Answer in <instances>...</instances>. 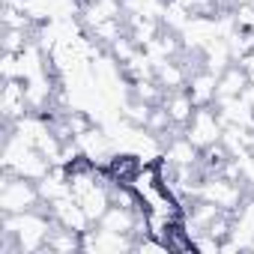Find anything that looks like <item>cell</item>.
<instances>
[{
  "label": "cell",
  "mask_w": 254,
  "mask_h": 254,
  "mask_svg": "<svg viewBox=\"0 0 254 254\" xmlns=\"http://www.w3.org/2000/svg\"><path fill=\"white\" fill-rule=\"evenodd\" d=\"M0 227L15 236L21 254H45V242H48L51 230L57 227V221L51 218L48 206L42 203L39 209H27V212H15V215H0Z\"/></svg>",
  "instance_id": "obj_1"
},
{
  "label": "cell",
  "mask_w": 254,
  "mask_h": 254,
  "mask_svg": "<svg viewBox=\"0 0 254 254\" xmlns=\"http://www.w3.org/2000/svg\"><path fill=\"white\" fill-rule=\"evenodd\" d=\"M45 200L39 194V183L18 177L12 171H3V186H0V215H15L27 209H39Z\"/></svg>",
  "instance_id": "obj_2"
},
{
  "label": "cell",
  "mask_w": 254,
  "mask_h": 254,
  "mask_svg": "<svg viewBox=\"0 0 254 254\" xmlns=\"http://www.w3.org/2000/svg\"><path fill=\"white\" fill-rule=\"evenodd\" d=\"M183 135H186L200 153L209 150V147H215V144L221 141V135H224V120L218 117L215 105H200V108L191 114V120H189V126L183 129Z\"/></svg>",
  "instance_id": "obj_3"
},
{
  "label": "cell",
  "mask_w": 254,
  "mask_h": 254,
  "mask_svg": "<svg viewBox=\"0 0 254 254\" xmlns=\"http://www.w3.org/2000/svg\"><path fill=\"white\" fill-rule=\"evenodd\" d=\"M197 197H203V200L221 206L224 212H233V215H236L248 194H245V186H242V183H233V180H227V177H221V174H206V177L200 180Z\"/></svg>",
  "instance_id": "obj_4"
},
{
  "label": "cell",
  "mask_w": 254,
  "mask_h": 254,
  "mask_svg": "<svg viewBox=\"0 0 254 254\" xmlns=\"http://www.w3.org/2000/svg\"><path fill=\"white\" fill-rule=\"evenodd\" d=\"M45 206H48L51 218H54L60 227H69V230H78V233H87V230L93 227V221L87 218V212H84V206H81V200H78L75 194L57 197V200H51V203H45Z\"/></svg>",
  "instance_id": "obj_5"
},
{
  "label": "cell",
  "mask_w": 254,
  "mask_h": 254,
  "mask_svg": "<svg viewBox=\"0 0 254 254\" xmlns=\"http://www.w3.org/2000/svg\"><path fill=\"white\" fill-rule=\"evenodd\" d=\"M0 111H3L6 126H12L15 120H21V117L30 114L24 78H3V90H0Z\"/></svg>",
  "instance_id": "obj_6"
},
{
  "label": "cell",
  "mask_w": 254,
  "mask_h": 254,
  "mask_svg": "<svg viewBox=\"0 0 254 254\" xmlns=\"http://www.w3.org/2000/svg\"><path fill=\"white\" fill-rule=\"evenodd\" d=\"M162 162H168L171 168H194V165H200V150L180 132V135H174V138L165 144Z\"/></svg>",
  "instance_id": "obj_7"
},
{
  "label": "cell",
  "mask_w": 254,
  "mask_h": 254,
  "mask_svg": "<svg viewBox=\"0 0 254 254\" xmlns=\"http://www.w3.org/2000/svg\"><path fill=\"white\" fill-rule=\"evenodd\" d=\"M186 90H189V96L194 99L197 108H200V105H215V99H218V75L200 66L197 72L189 75Z\"/></svg>",
  "instance_id": "obj_8"
},
{
  "label": "cell",
  "mask_w": 254,
  "mask_h": 254,
  "mask_svg": "<svg viewBox=\"0 0 254 254\" xmlns=\"http://www.w3.org/2000/svg\"><path fill=\"white\" fill-rule=\"evenodd\" d=\"M162 108L168 111V117H171V123H174V129H186L189 120H191V114L197 111V105H194V99L189 96L186 87H183V90H171V93H165Z\"/></svg>",
  "instance_id": "obj_9"
},
{
  "label": "cell",
  "mask_w": 254,
  "mask_h": 254,
  "mask_svg": "<svg viewBox=\"0 0 254 254\" xmlns=\"http://www.w3.org/2000/svg\"><path fill=\"white\" fill-rule=\"evenodd\" d=\"M156 81L165 87V93H171V90H183V87L189 84V69H186L177 57L159 60V63H156Z\"/></svg>",
  "instance_id": "obj_10"
},
{
  "label": "cell",
  "mask_w": 254,
  "mask_h": 254,
  "mask_svg": "<svg viewBox=\"0 0 254 254\" xmlns=\"http://www.w3.org/2000/svg\"><path fill=\"white\" fill-rule=\"evenodd\" d=\"M248 84H251V78H248L245 66L233 63V66H227V69L218 75V99H233V96H242V93L248 90ZM218 99H215V102H218Z\"/></svg>",
  "instance_id": "obj_11"
},
{
  "label": "cell",
  "mask_w": 254,
  "mask_h": 254,
  "mask_svg": "<svg viewBox=\"0 0 254 254\" xmlns=\"http://www.w3.org/2000/svg\"><path fill=\"white\" fill-rule=\"evenodd\" d=\"M105 174V171H102ZM81 200V206H84V212H87V218L93 221V224H99L102 221V215L111 209V191H108V183L102 180L99 186H93L87 194H81L78 197Z\"/></svg>",
  "instance_id": "obj_12"
},
{
  "label": "cell",
  "mask_w": 254,
  "mask_h": 254,
  "mask_svg": "<svg viewBox=\"0 0 254 254\" xmlns=\"http://www.w3.org/2000/svg\"><path fill=\"white\" fill-rule=\"evenodd\" d=\"M72 251H84V233L57 224L45 242V254H72Z\"/></svg>",
  "instance_id": "obj_13"
},
{
  "label": "cell",
  "mask_w": 254,
  "mask_h": 254,
  "mask_svg": "<svg viewBox=\"0 0 254 254\" xmlns=\"http://www.w3.org/2000/svg\"><path fill=\"white\" fill-rule=\"evenodd\" d=\"M30 42H33L30 30H24V27H3V51L6 54H21Z\"/></svg>",
  "instance_id": "obj_14"
},
{
  "label": "cell",
  "mask_w": 254,
  "mask_h": 254,
  "mask_svg": "<svg viewBox=\"0 0 254 254\" xmlns=\"http://www.w3.org/2000/svg\"><path fill=\"white\" fill-rule=\"evenodd\" d=\"M191 245H194V251H200V254H221V239H215V236L206 233V230L194 233Z\"/></svg>",
  "instance_id": "obj_15"
},
{
  "label": "cell",
  "mask_w": 254,
  "mask_h": 254,
  "mask_svg": "<svg viewBox=\"0 0 254 254\" xmlns=\"http://www.w3.org/2000/svg\"><path fill=\"white\" fill-rule=\"evenodd\" d=\"M251 251H254V242H251Z\"/></svg>",
  "instance_id": "obj_16"
},
{
  "label": "cell",
  "mask_w": 254,
  "mask_h": 254,
  "mask_svg": "<svg viewBox=\"0 0 254 254\" xmlns=\"http://www.w3.org/2000/svg\"><path fill=\"white\" fill-rule=\"evenodd\" d=\"M230 3H233V0H230Z\"/></svg>",
  "instance_id": "obj_17"
}]
</instances>
